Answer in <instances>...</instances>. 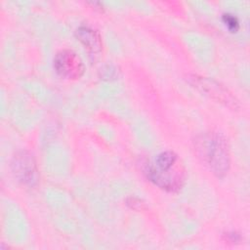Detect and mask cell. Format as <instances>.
<instances>
[{
    "label": "cell",
    "instance_id": "obj_3",
    "mask_svg": "<svg viewBox=\"0 0 250 250\" xmlns=\"http://www.w3.org/2000/svg\"><path fill=\"white\" fill-rule=\"evenodd\" d=\"M11 169L16 179L29 188L39 182V171L33 155L26 150L18 151L12 158Z\"/></svg>",
    "mask_w": 250,
    "mask_h": 250
},
{
    "label": "cell",
    "instance_id": "obj_1",
    "mask_svg": "<svg viewBox=\"0 0 250 250\" xmlns=\"http://www.w3.org/2000/svg\"><path fill=\"white\" fill-rule=\"evenodd\" d=\"M198 157L219 178L224 177L230 167L229 147L226 138L218 132L199 135L194 141Z\"/></svg>",
    "mask_w": 250,
    "mask_h": 250
},
{
    "label": "cell",
    "instance_id": "obj_4",
    "mask_svg": "<svg viewBox=\"0 0 250 250\" xmlns=\"http://www.w3.org/2000/svg\"><path fill=\"white\" fill-rule=\"evenodd\" d=\"M53 64L56 72L61 77L69 80L80 78L85 71L81 58L69 49L59 51L54 57Z\"/></svg>",
    "mask_w": 250,
    "mask_h": 250
},
{
    "label": "cell",
    "instance_id": "obj_8",
    "mask_svg": "<svg viewBox=\"0 0 250 250\" xmlns=\"http://www.w3.org/2000/svg\"><path fill=\"white\" fill-rule=\"evenodd\" d=\"M100 76L104 80H113L118 78L120 70L113 64H104L99 70Z\"/></svg>",
    "mask_w": 250,
    "mask_h": 250
},
{
    "label": "cell",
    "instance_id": "obj_9",
    "mask_svg": "<svg viewBox=\"0 0 250 250\" xmlns=\"http://www.w3.org/2000/svg\"><path fill=\"white\" fill-rule=\"evenodd\" d=\"M222 21L226 27L230 31V32H236L239 29V21L237 17L231 13H224L222 15Z\"/></svg>",
    "mask_w": 250,
    "mask_h": 250
},
{
    "label": "cell",
    "instance_id": "obj_2",
    "mask_svg": "<svg viewBox=\"0 0 250 250\" xmlns=\"http://www.w3.org/2000/svg\"><path fill=\"white\" fill-rule=\"evenodd\" d=\"M146 177L153 185L169 192H178L185 183V169L181 163L168 170L156 168L151 162L146 164L144 168Z\"/></svg>",
    "mask_w": 250,
    "mask_h": 250
},
{
    "label": "cell",
    "instance_id": "obj_6",
    "mask_svg": "<svg viewBox=\"0 0 250 250\" xmlns=\"http://www.w3.org/2000/svg\"><path fill=\"white\" fill-rule=\"evenodd\" d=\"M75 37L90 54L96 55L102 52L103 40L97 29L88 25H80L75 30Z\"/></svg>",
    "mask_w": 250,
    "mask_h": 250
},
{
    "label": "cell",
    "instance_id": "obj_5",
    "mask_svg": "<svg viewBox=\"0 0 250 250\" xmlns=\"http://www.w3.org/2000/svg\"><path fill=\"white\" fill-rule=\"evenodd\" d=\"M188 79L194 87L202 93H205V95H208L210 98L224 104L229 108H237L238 102L235 97H233L232 94L219 82L199 75H191Z\"/></svg>",
    "mask_w": 250,
    "mask_h": 250
},
{
    "label": "cell",
    "instance_id": "obj_10",
    "mask_svg": "<svg viewBox=\"0 0 250 250\" xmlns=\"http://www.w3.org/2000/svg\"><path fill=\"white\" fill-rule=\"evenodd\" d=\"M224 236L229 243H237L240 241V235L236 231H228Z\"/></svg>",
    "mask_w": 250,
    "mask_h": 250
},
{
    "label": "cell",
    "instance_id": "obj_7",
    "mask_svg": "<svg viewBox=\"0 0 250 250\" xmlns=\"http://www.w3.org/2000/svg\"><path fill=\"white\" fill-rule=\"evenodd\" d=\"M156 168L161 170H168L180 163L178 155L172 150H165L156 155L153 162H151Z\"/></svg>",
    "mask_w": 250,
    "mask_h": 250
}]
</instances>
